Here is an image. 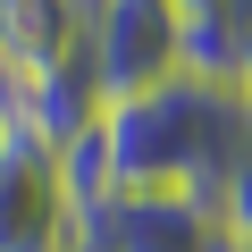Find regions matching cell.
I'll return each mask as SVG.
<instances>
[{"mask_svg": "<svg viewBox=\"0 0 252 252\" xmlns=\"http://www.w3.org/2000/svg\"><path fill=\"white\" fill-rule=\"evenodd\" d=\"M252 126V101L244 84L227 76H168L160 93L143 101H118L93 118V135L67 160V185L76 202H109V193H177V202H219L227 185V160Z\"/></svg>", "mask_w": 252, "mask_h": 252, "instance_id": "6da1fadb", "label": "cell"}, {"mask_svg": "<svg viewBox=\"0 0 252 252\" xmlns=\"http://www.w3.org/2000/svg\"><path fill=\"white\" fill-rule=\"evenodd\" d=\"M84 244L101 252H235L210 202H177V193H109L84 210Z\"/></svg>", "mask_w": 252, "mask_h": 252, "instance_id": "277c9868", "label": "cell"}, {"mask_svg": "<svg viewBox=\"0 0 252 252\" xmlns=\"http://www.w3.org/2000/svg\"><path fill=\"white\" fill-rule=\"evenodd\" d=\"M235 84H244V101H252V34H235Z\"/></svg>", "mask_w": 252, "mask_h": 252, "instance_id": "ba28073f", "label": "cell"}, {"mask_svg": "<svg viewBox=\"0 0 252 252\" xmlns=\"http://www.w3.org/2000/svg\"><path fill=\"white\" fill-rule=\"evenodd\" d=\"M93 0H0V84L84 76Z\"/></svg>", "mask_w": 252, "mask_h": 252, "instance_id": "5b68a950", "label": "cell"}, {"mask_svg": "<svg viewBox=\"0 0 252 252\" xmlns=\"http://www.w3.org/2000/svg\"><path fill=\"white\" fill-rule=\"evenodd\" d=\"M219 227H227V244L235 252H252V126H244V143H235V160H227V185H219Z\"/></svg>", "mask_w": 252, "mask_h": 252, "instance_id": "8992f818", "label": "cell"}, {"mask_svg": "<svg viewBox=\"0 0 252 252\" xmlns=\"http://www.w3.org/2000/svg\"><path fill=\"white\" fill-rule=\"evenodd\" d=\"M0 252H84V202L67 185V160L34 135H9L0 152Z\"/></svg>", "mask_w": 252, "mask_h": 252, "instance_id": "3957f363", "label": "cell"}, {"mask_svg": "<svg viewBox=\"0 0 252 252\" xmlns=\"http://www.w3.org/2000/svg\"><path fill=\"white\" fill-rule=\"evenodd\" d=\"M9 135H17V126H9V101H0V152H9Z\"/></svg>", "mask_w": 252, "mask_h": 252, "instance_id": "30bf717a", "label": "cell"}, {"mask_svg": "<svg viewBox=\"0 0 252 252\" xmlns=\"http://www.w3.org/2000/svg\"><path fill=\"white\" fill-rule=\"evenodd\" d=\"M185 26H227V0H177Z\"/></svg>", "mask_w": 252, "mask_h": 252, "instance_id": "52a82bcc", "label": "cell"}, {"mask_svg": "<svg viewBox=\"0 0 252 252\" xmlns=\"http://www.w3.org/2000/svg\"><path fill=\"white\" fill-rule=\"evenodd\" d=\"M84 76H93L101 109L160 93L168 76H185V9L177 0H93Z\"/></svg>", "mask_w": 252, "mask_h": 252, "instance_id": "7a4b0ae2", "label": "cell"}, {"mask_svg": "<svg viewBox=\"0 0 252 252\" xmlns=\"http://www.w3.org/2000/svg\"><path fill=\"white\" fill-rule=\"evenodd\" d=\"M227 26H235V34H252V0H227Z\"/></svg>", "mask_w": 252, "mask_h": 252, "instance_id": "9c48e42d", "label": "cell"}]
</instances>
